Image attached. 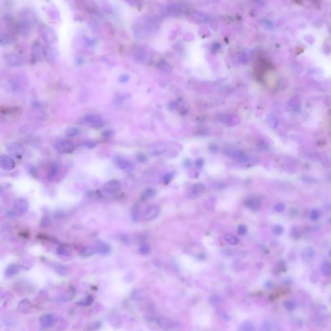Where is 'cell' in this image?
<instances>
[{
  "instance_id": "obj_1",
  "label": "cell",
  "mask_w": 331,
  "mask_h": 331,
  "mask_svg": "<svg viewBox=\"0 0 331 331\" xmlns=\"http://www.w3.org/2000/svg\"><path fill=\"white\" fill-rule=\"evenodd\" d=\"M157 29L158 24L155 19L149 16H144L134 23L133 30L136 37L145 38L153 34Z\"/></svg>"
},
{
  "instance_id": "obj_2",
  "label": "cell",
  "mask_w": 331,
  "mask_h": 331,
  "mask_svg": "<svg viewBox=\"0 0 331 331\" xmlns=\"http://www.w3.org/2000/svg\"><path fill=\"white\" fill-rule=\"evenodd\" d=\"M29 209V204L28 201L25 199L19 198L14 200L13 203V209L9 212L8 215L10 217H16L27 213Z\"/></svg>"
},
{
  "instance_id": "obj_3",
  "label": "cell",
  "mask_w": 331,
  "mask_h": 331,
  "mask_svg": "<svg viewBox=\"0 0 331 331\" xmlns=\"http://www.w3.org/2000/svg\"><path fill=\"white\" fill-rule=\"evenodd\" d=\"M27 86V82L22 76H15L9 81V87L10 91L14 94H19L24 91Z\"/></svg>"
},
{
  "instance_id": "obj_4",
  "label": "cell",
  "mask_w": 331,
  "mask_h": 331,
  "mask_svg": "<svg viewBox=\"0 0 331 331\" xmlns=\"http://www.w3.org/2000/svg\"><path fill=\"white\" fill-rule=\"evenodd\" d=\"M40 32L42 37L47 43L53 44L57 42L58 37L56 32L50 25L42 24L40 27Z\"/></svg>"
},
{
  "instance_id": "obj_5",
  "label": "cell",
  "mask_w": 331,
  "mask_h": 331,
  "mask_svg": "<svg viewBox=\"0 0 331 331\" xmlns=\"http://www.w3.org/2000/svg\"><path fill=\"white\" fill-rule=\"evenodd\" d=\"M102 189L103 193L109 196L116 194L121 189L120 182L116 179L110 180L102 186Z\"/></svg>"
},
{
  "instance_id": "obj_6",
  "label": "cell",
  "mask_w": 331,
  "mask_h": 331,
  "mask_svg": "<svg viewBox=\"0 0 331 331\" xmlns=\"http://www.w3.org/2000/svg\"><path fill=\"white\" fill-rule=\"evenodd\" d=\"M83 122L87 126L94 128H99L103 125V119L96 114L86 115L83 117Z\"/></svg>"
},
{
  "instance_id": "obj_7",
  "label": "cell",
  "mask_w": 331,
  "mask_h": 331,
  "mask_svg": "<svg viewBox=\"0 0 331 331\" xmlns=\"http://www.w3.org/2000/svg\"><path fill=\"white\" fill-rule=\"evenodd\" d=\"M113 160L114 163L117 166L120 170L124 172L130 173L133 170V166L130 162L127 160L126 159L122 157L120 155H114L113 157Z\"/></svg>"
},
{
  "instance_id": "obj_8",
  "label": "cell",
  "mask_w": 331,
  "mask_h": 331,
  "mask_svg": "<svg viewBox=\"0 0 331 331\" xmlns=\"http://www.w3.org/2000/svg\"><path fill=\"white\" fill-rule=\"evenodd\" d=\"M44 56V48L40 43L36 41L32 43L30 50L31 61L33 63H36L40 61L42 56Z\"/></svg>"
},
{
  "instance_id": "obj_9",
  "label": "cell",
  "mask_w": 331,
  "mask_h": 331,
  "mask_svg": "<svg viewBox=\"0 0 331 331\" xmlns=\"http://www.w3.org/2000/svg\"><path fill=\"white\" fill-rule=\"evenodd\" d=\"M56 151L61 154L72 153L75 149V144L70 140H62L57 142L54 146Z\"/></svg>"
},
{
  "instance_id": "obj_10",
  "label": "cell",
  "mask_w": 331,
  "mask_h": 331,
  "mask_svg": "<svg viewBox=\"0 0 331 331\" xmlns=\"http://www.w3.org/2000/svg\"><path fill=\"white\" fill-rule=\"evenodd\" d=\"M7 151L11 156L17 159H21L24 154L25 149L21 143L14 142L7 146Z\"/></svg>"
},
{
  "instance_id": "obj_11",
  "label": "cell",
  "mask_w": 331,
  "mask_h": 331,
  "mask_svg": "<svg viewBox=\"0 0 331 331\" xmlns=\"http://www.w3.org/2000/svg\"><path fill=\"white\" fill-rule=\"evenodd\" d=\"M226 154L228 156L231 158L232 159L240 161V162H244V163H247L248 162L250 163V159L247 157L243 151L237 150V149H228L226 150Z\"/></svg>"
},
{
  "instance_id": "obj_12",
  "label": "cell",
  "mask_w": 331,
  "mask_h": 331,
  "mask_svg": "<svg viewBox=\"0 0 331 331\" xmlns=\"http://www.w3.org/2000/svg\"><path fill=\"white\" fill-rule=\"evenodd\" d=\"M5 60L6 63L10 67H19L23 66V58L18 54L9 53L5 56Z\"/></svg>"
},
{
  "instance_id": "obj_13",
  "label": "cell",
  "mask_w": 331,
  "mask_h": 331,
  "mask_svg": "<svg viewBox=\"0 0 331 331\" xmlns=\"http://www.w3.org/2000/svg\"><path fill=\"white\" fill-rule=\"evenodd\" d=\"M160 213V208L159 206L153 204L148 206L144 213V219L147 221H150L156 219Z\"/></svg>"
},
{
  "instance_id": "obj_14",
  "label": "cell",
  "mask_w": 331,
  "mask_h": 331,
  "mask_svg": "<svg viewBox=\"0 0 331 331\" xmlns=\"http://www.w3.org/2000/svg\"><path fill=\"white\" fill-rule=\"evenodd\" d=\"M15 162L11 157L6 155H2L0 157V166L4 170L10 171L15 168Z\"/></svg>"
},
{
  "instance_id": "obj_15",
  "label": "cell",
  "mask_w": 331,
  "mask_h": 331,
  "mask_svg": "<svg viewBox=\"0 0 331 331\" xmlns=\"http://www.w3.org/2000/svg\"><path fill=\"white\" fill-rule=\"evenodd\" d=\"M167 149V145L164 142H156L149 148V153L152 156H157L164 153Z\"/></svg>"
},
{
  "instance_id": "obj_16",
  "label": "cell",
  "mask_w": 331,
  "mask_h": 331,
  "mask_svg": "<svg viewBox=\"0 0 331 331\" xmlns=\"http://www.w3.org/2000/svg\"><path fill=\"white\" fill-rule=\"evenodd\" d=\"M95 248L96 253H99L101 255H107L111 252V248L109 244L102 241H97Z\"/></svg>"
},
{
  "instance_id": "obj_17",
  "label": "cell",
  "mask_w": 331,
  "mask_h": 331,
  "mask_svg": "<svg viewBox=\"0 0 331 331\" xmlns=\"http://www.w3.org/2000/svg\"><path fill=\"white\" fill-rule=\"evenodd\" d=\"M261 201L259 197L257 196H252L248 197L245 201V206L252 210H257L261 206Z\"/></svg>"
},
{
  "instance_id": "obj_18",
  "label": "cell",
  "mask_w": 331,
  "mask_h": 331,
  "mask_svg": "<svg viewBox=\"0 0 331 331\" xmlns=\"http://www.w3.org/2000/svg\"><path fill=\"white\" fill-rule=\"evenodd\" d=\"M314 251L311 247L304 248L301 252L302 260L305 263H310L314 259Z\"/></svg>"
},
{
  "instance_id": "obj_19",
  "label": "cell",
  "mask_w": 331,
  "mask_h": 331,
  "mask_svg": "<svg viewBox=\"0 0 331 331\" xmlns=\"http://www.w3.org/2000/svg\"><path fill=\"white\" fill-rule=\"evenodd\" d=\"M56 317L53 314H45L43 315L40 319L41 325L43 327L49 328L53 327L56 323Z\"/></svg>"
},
{
  "instance_id": "obj_20",
  "label": "cell",
  "mask_w": 331,
  "mask_h": 331,
  "mask_svg": "<svg viewBox=\"0 0 331 331\" xmlns=\"http://www.w3.org/2000/svg\"><path fill=\"white\" fill-rule=\"evenodd\" d=\"M219 120L223 122L224 124L228 125V126L236 124V123L239 122V118L237 119L236 116H233V115H228V114H220V117H219Z\"/></svg>"
},
{
  "instance_id": "obj_21",
  "label": "cell",
  "mask_w": 331,
  "mask_h": 331,
  "mask_svg": "<svg viewBox=\"0 0 331 331\" xmlns=\"http://www.w3.org/2000/svg\"><path fill=\"white\" fill-rule=\"evenodd\" d=\"M289 105L290 108L294 111H299L301 107V100L297 96H294L291 98L289 101Z\"/></svg>"
},
{
  "instance_id": "obj_22",
  "label": "cell",
  "mask_w": 331,
  "mask_h": 331,
  "mask_svg": "<svg viewBox=\"0 0 331 331\" xmlns=\"http://www.w3.org/2000/svg\"><path fill=\"white\" fill-rule=\"evenodd\" d=\"M56 254L60 257H69L72 255V250L69 246H60L56 250Z\"/></svg>"
},
{
  "instance_id": "obj_23",
  "label": "cell",
  "mask_w": 331,
  "mask_h": 331,
  "mask_svg": "<svg viewBox=\"0 0 331 331\" xmlns=\"http://www.w3.org/2000/svg\"><path fill=\"white\" fill-rule=\"evenodd\" d=\"M95 253H96V250H95V247L87 246H85V247H83L81 250L80 255L82 257L87 258L94 255Z\"/></svg>"
},
{
  "instance_id": "obj_24",
  "label": "cell",
  "mask_w": 331,
  "mask_h": 331,
  "mask_svg": "<svg viewBox=\"0 0 331 331\" xmlns=\"http://www.w3.org/2000/svg\"><path fill=\"white\" fill-rule=\"evenodd\" d=\"M266 121H267L268 126L272 129H276L279 125V121L277 119L276 117V116L272 114H269L267 116Z\"/></svg>"
},
{
  "instance_id": "obj_25",
  "label": "cell",
  "mask_w": 331,
  "mask_h": 331,
  "mask_svg": "<svg viewBox=\"0 0 331 331\" xmlns=\"http://www.w3.org/2000/svg\"><path fill=\"white\" fill-rule=\"evenodd\" d=\"M159 175L157 173H154L152 172H147L144 173V179L150 183H155L159 180Z\"/></svg>"
},
{
  "instance_id": "obj_26",
  "label": "cell",
  "mask_w": 331,
  "mask_h": 331,
  "mask_svg": "<svg viewBox=\"0 0 331 331\" xmlns=\"http://www.w3.org/2000/svg\"><path fill=\"white\" fill-rule=\"evenodd\" d=\"M157 323L164 330H170L172 327V323L165 317H160L157 320Z\"/></svg>"
},
{
  "instance_id": "obj_27",
  "label": "cell",
  "mask_w": 331,
  "mask_h": 331,
  "mask_svg": "<svg viewBox=\"0 0 331 331\" xmlns=\"http://www.w3.org/2000/svg\"><path fill=\"white\" fill-rule=\"evenodd\" d=\"M59 172V165L57 163H53L51 164L48 173V179L50 180H53L56 175Z\"/></svg>"
},
{
  "instance_id": "obj_28",
  "label": "cell",
  "mask_w": 331,
  "mask_h": 331,
  "mask_svg": "<svg viewBox=\"0 0 331 331\" xmlns=\"http://www.w3.org/2000/svg\"><path fill=\"white\" fill-rule=\"evenodd\" d=\"M156 194V191L153 188H147L146 189L142 192L141 198L142 200H147L148 199H150L155 196Z\"/></svg>"
},
{
  "instance_id": "obj_29",
  "label": "cell",
  "mask_w": 331,
  "mask_h": 331,
  "mask_svg": "<svg viewBox=\"0 0 331 331\" xmlns=\"http://www.w3.org/2000/svg\"><path fill=\"white\" fill-rule=\"evenodd\" d=\"M140 207L139 204H135L132 208V210L131 212V217L133 220V221L137 222L139 220L140 217Z\"/></svg>"
},
{
  "instance_id": "obj_30",
  "label": "cell",
  "mask_w": 331,
  "mask_h": 331,
  "mask_svg": "<svg viewBox=\"0 0 331 331\" xmlns=\"http://www.w3.org/2000/svg\"><path fill=\"white\" fill-rule=\"evenodd\" d=\"M19 272V268L16 264H12L6 268L5 274L8 277H11L17 274Z\"/></svg>"
},
{
  "instance_id": "obj_31",
  "label": "cell",
  "mask_w": 331,
  "mask_h": 331,
  "mask_svg": "<svg viewBox=\"0 0 331 331\" xmlns=\"http://www.w3.org/2000/svg\"><path fill=\"white\" fill-rule=\"evenodd\" d=\"M224 239L226 243L231 245H237L239 243V239L230 233H226L224 236Z\"/></svg>"
},
{
  "instance_id": "obj_32",
  "label": "cell",
  "mask_w": 331,
  "mask_h": 331,
  "mask_svg": "<svg viewBox=\"0 0 331 331\" xmlns=\"http://www.w3.org/2000/svg\"><path fill=\"white\" fill-rule=\"evenodd\" d=\"M133 56L137 61H143L145 58L144 50L141 48H135L133 50Z\"/></svg>"
},
{
  "instance_id": "obj_33",
  "label": "cell",
  "mask_w": 331,
  "mask_h": 331,
  "mask_svg": "<svg viewBox=\"0 0 331 331\" xmlns=\"http://www.w3.org/2000/svg\"><path fill=\"white\" fill-rule=\"evenodd\" d=\"M44 56L46 58V59L49 62H53L54 59V53L50 46H47L44 48Z\"/></svg>"
},
{
  "instance_id": "obj_34",
  "label": "cell",
  "mask_w": 331,
  "mask_h": 331,
  "mask_svg": "<svg viewBox=\"0 0 331 331\" xmlns=\"http://www.w3.org/2000/svg\"><path fill=\"white\" fill-rule=\"evenodd\" d=\"M205 190V186L203 183H196L192 188V193L194 196H198Z\"/></svg>"
},
{
  "instance_id": "obj_35",
  "label": "cell",
  "mask_w": 331,
  "mask_h": 331,
  "mask_svg": "<svg viewBox=\"0 0 331 331\" xmlns=\"http://www.w3.org/2000/svg\"><path fill=\"white\" fill-rule=\"evenodd\" d=\"M80 133V129L76 127H70L67 128L66 131V134L67 137H73L79 135Z\"/></svg>"
},
{
  "instance_id": "obj_36",
  "label": "cell",
  "mask_w": 331,
  "mask_h": 331,
  "mask_svg": "<svg viewBox=\"0 0 331 331\" xmlns=\"http://www.w3.org/2000/svg\"><path fill=\"white\" fill-rule=\"evenodd\" d=\"M259 23H260V25L263 27L268 29V30H272L274 28V23L271 20H269V19H261L260 22H259Z\"/></svg>"
},
{
  "instance_id": "obj_37",
  "label": "cell",
  "mask_w": 331,
  "mask_h": 331,
  "mask_svg": "<svg viewBox=\"0 0 331 331\" xmlns=\"http://www.w3.org/2000/svg\"><path fill=\"white\" fill-rule=\"evenodd\" d=\"M321 270L323 274L325 276H329L331 275V264L329 262L324 263L321 267Z\"/></svg>"
},
{
  "instance_id": "obj_38",
  "label": "cell",
  "mask_w": 331,
  "mask_h": 331,
  "mask_svg": "<svg viewBox=\"0 0 331 331\" xmlns=\"http://www.w3.org/2000/svg\"><path fill=\"white\" fill-rule=\"evenodd\" d=\"M12 39L10 35L6 33H2L0 36V43L2 45H6L10 43Z\"/></svg>"
},
{
  "instance_id": "obj_39",
  "label": "cell",
  "mask_w": 331,
  "mask_h": 331,
  "mask_svg": "<svg viewBox=\"0 0 331 331\" xmlns=\"http://www.w3.org/2000/svg\"><path fill=\"white\" fill-rule=\"evenodd\" d=\"M284 307L288 311H293L296 307V303L294 300H288L284 302Z\"/></svg>"
},
{
  "instance_id": "obj_40",
  "label": "cell",
  "mask_w": 331,
  "mask_h": 331,
  "mask_svg": "<svg viewBox=\"0 0 331 331\" xmlns=\"http://www.w3.org/2000/svg\"><path fill=\"white\" fill-rule=\"evenodd\" d=\"M56 271L58 273H59L61 275H64L68 273L69 268L67 266H65L63 264H57L55 267Z\"/></svg>"
},
{
  "instance_id": "obj_41",
  "label": "cell",
  "mask_w": 331,
  "mask_h": 331,
  "mask_svg": "<svg viewBox=\"0 0 331 331\" xmlns=\"http://www.w3.org/2000/svg\"><path fill=\"white\" fill-rule=\"evenodd\" d=\"M239 331H254V326L250 321L244 322Z\"/></svg>"
},
{
  "instance_id": "obj_42",
  "label": "cell",
  "mask_w": 331,
  "mask_h": 331,
  "mask_svg": "<svg viewBox=\"0 0 331 331\" xmlns=\"http://www.w3.org/2000/svg\"><path fill=\"white\" fill-rule=\"evenodd\" d=\"M194 17L199 23H204L208 19V17L202 12H197L196 14H194Z\"/></svg>"
},
{
  "instance_id": "obj_43",
  "label": "cell",
  "mask_w": 331,
  "mask_h": 331,
  "mask_svg": "<svg viewBox=\"0 0 331 331\" xmlns=\"http://www.w3.org/2000/svg\"><path fill=\"white\" fill-rule=\"evenodd\" d=\"M151 248L149 244L144 243L142 244L139 248V252L142 255H147L150 253Z\"/></svg>"
},
{
  "instance_id": "obj_44",
  "label": "cell",
  "mask_w": 331,
  "mask_h": 331,
  "mask_svg": "<svg viewBox=\"0 0 331 331\" xmlns=\"http://www.w3.org/2000/svg\"><path fill=\"white\" fill-rule=\"evenodd\" d=\"M93 301V297L91 296H89V297H87L86 299H84L80 301V302H79V305L80 306H83V307L89 306L91 304H92Z\"/></svg>"
},
{
  "instance_id": "obj_45",
  "label": "cell",
  "mask_w": 331,
  "mask_h": 331,
  "mask_svg": "<svg viewBox=\"0 0 331 331\" xmlns=\"http://www.w3.org/2000/svg\"><path fill=\"white\" fill-rule=\"evenodd\" d=\"M320 212L317 209H313L310 212V219L312 220H316L320 217Z\"/></svg>"
},
{
  "instance_id": "obj_46",
  "label": "cell",
  "mask_w": 331,
  "mask_h": 331,
  "mask_svg": "<svg viewBox=\"0 0 331 331\" xmlns=\"http://www.w3.org/2000/svg\"><path fill=\"white\" fill-rule=\"evenodd\" d=\"M283 230H284V229H283V227L281 226H280V225H278V224L274 226V228H273V230H272V231H273V233L276 236L281 235V233L283 232Z\"/></svg>"
},
{
  "instance_id": "obj_47",
  "label": "cell",
  "mask_w": 331,
  "mask_h": 331,
  "mask_svg": "<svg viewBox=\"0 0 331 331\" xmlns=\"http://www.w3.org/2000/svg\"><path fill=\"white\" fill-rule=\"evenodd\" d=\"M247 227H246L244 224H241L238 226L237 228V233L240 236L244 235L245 233L247 232Z\"/></svg>"
},
{
  "instance_id": "obj_48",
  "label": "cell",
  "mask_w": 331,
  "mask_h": 331,
  "mask_svg": "<svg viewBox=\"0 0 331 331\" xmlns=\"http://www.w3.org/2000/svg\"><path fill=\"white\" fill-rule=\"evenodd\" d=\"M274 209L276 212L281 213V212H283L285 210V204L283 203H278V204L275 205Z\"/></svg>"
},
{
  "instance_id": "obj_49",
  "label": "cell",
  "mask_w": 331,
  "mask_h": 331,
  "mask_svg": "<svg viewBox=\"0 0 331 331\" xmlns=\"http://www.w3.org/2000/svg\"><path fill=\"white\" fill-rule=\"evenodd\" d=\"M50 224V219L48 217H43L41 219L40 225L42 227H47Z\"/></svg>"
},
{
  "instance_id": "obj_50",
  "label": "cell",
  "mask_w": 331,
  "mask_h": 331,
  "mask_svg": "<svg viewBox=\"0 0 331 331\" xmlns=\"http://www.w3.org/2000/svg\"><path fill=\"white\" fill-rule=\"evenodd\" d=\"M291 235H292V236H293V237L294 239H297L299 238L300 237L299 229H298L297 228H294L293 229V230H292V232H291Z\"/></svg>"
},
{
  "instance_id": "obj_51",
  "label": "cell",
  "mask_w": 331,
  "mask_h": 331,
  "mask_svg": "<svg viewBox=\"0 0 331 331\" xmlns=\"http://www.w3.org/2000/svg\"><path fill=\"white\" fill-rule=\"evenodd\" d=\"M137 160L140 163H144L146 160V157L143 154H139L137 155Z\"/></svg>"
},
{
  "instance_id": "obj_52",
  "label": "cell",
  "mask_w": 331,
  "mask_h": 331,
  "mask_svg": "<svg viewBox=\"0 0 331 331\" xmlns=\"http://www.w3.org/2000/svg\"><path fill=\"white\" fill-rule=\"evenodd\" d=\"M172 175H173L172 174H168V175H166V176L164 177L163 180H164V183H166V184H167L168 183H170V180H171L172 178Z\"/></svg>"
},
{
  "instance_id": "obj_53",
  "label": "cell",
  "mask_w": 331,
  "mask_h": 331,
  "mask_svg": "<svg viewBox=\"0 0 331 331\" xmlns=\"http://www.w3.org/2000/svg\"><path fill=\"white\" fill-rule=\"evenodd\" d=\"M210 150L213 153H216L218 151V147L216 145H212L210 147Z\"/></svg>"
},
{
  "instance_id": "obj_54",
  "label": "cell",
  "mask_w": 331,
  "mask_h": 331,
  "mask_svg": "<svg viewBox=\"0 0 331 331\" xmlns=\"http://www.w3.org/2000/svg\"><path fill=\"white\" fill-rule=\"evenodd\" d=\"M196 166L197 167H201L203 165V160L202 159H198L197 161H196Z\"/></svg>"
},
{
  "instance_id": "obj_55",
  "label": "cell",
  "mask_w": 331,
  "mask_h": 331,
  "mask_svg": "<svg viewBox=\"0 0 331 331\" xmlns=\"http://www.w3.org/2000/svg\"><path fill=\"white\" fill-rule=\"evenodd\" d=\"M85 145H86V147H88L89 148H93V147L96 146V144L93 143V142H87V143Z\"/></svg>"
},
{
  "instance_id": "obj_56",
  "label": "cell",
  "mask_w": 331,
  "mask_h": 331,
  "mask_svg": "<svg viewBox=\"0 0 331 331\" xmlns=\"http://www.w3.org/2000/svg\"><path fill=\"white\" fill-rule=\"evenodd\" d=\"M329 257H331V248L329 251Z\"/></svg>"
},
{
  "instance_id": "obj_57",
  "label": "cell",
  "mask_w": 331,
  "mask_h": 331,
  "mask_svg": "<svg viewBox=\"0 0 331 331\" xmlns=\"http://www.w3.org/2000/svg\"><path fill=\"white\" fill-rule=\"evenodd\" d=\"M329 220H330V223H331V217H330V219H329Z\"/></svg>"
}]
</instances>
